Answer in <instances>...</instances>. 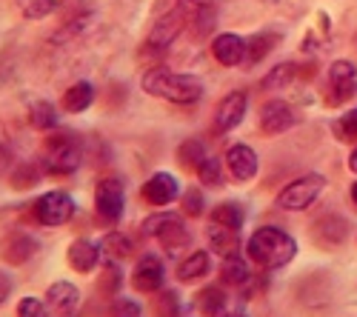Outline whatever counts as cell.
<instances>
[{"instance_id": "45", "label": "cell", "mask_w": 357, "mask_h": 317, "mask_svg": "<svg viewBox=\"0 0 357 317\" xmlns=\"http://www.w3.org/2000/svg\"><path fill=\"white\" fill-rule=\"evenodd\" d=\"M351 200H354V206H357V183L351 186Z\"/></svg>"}, {"instance_id": "5", "label": "cell", "mask_w": 357, "mask_h": 317, "mask_svg": "<svg viewBox=\"0 0 357 317\" xmlns=\"http://www.w3.org/2000/svg\"><path fill=\"white\" fill-rule=\"evenodd\" d=\"M143 232L155 235L160 240V246L166 252H172V254L183 252L192 243V235H189V229H186L181 215H155V217H149L143 223Z\"/></svg>"}, {"instance_id": "8", "label": "cell", "mask_w": 357, "mask_h": 317, "mask_svg": "<svg viewBox=\"0 0 357 317\" xmlns=\"http://www.w3.org/2000/svg\"><path fill=\"white\" fill-rule=\"evenodd\" d=\"M95 206L106 223L121 220V215H123V183L114 180V178L100 180L98 192H95Z\"/></svg>"}, {"instance_id": "27", "label": "cell", "mask_w": 357, "mask_h": 317, "mask_svg": "<svg viewBox=\"0 0 357 317\" xmlns=\"http://www.w3.org/2000/svg\"><path fill=\"white\" fill-rule=\"evenodd\" d=\"M223 306H226V295L218 286H209L197 295V309L206 314V317H220L223 314Z\"/></svg>"}, {"instance_id": "41", "label": "cell", "mask_w": 357, "mask_h": 317, "mask_svg": "<svg viewBox=\"0 0 357 317\" xmlns=\"http://www.w3.org/2000/svg\"><path fill=\"white\" fill-rule=\"evenodd\" d=\"M9 295H12V277L0 272V306L6 303V297H9Z\"/></svg>"}, {"instance_id": "18", "label": "cell", "mask_w": 357, "mask_h": 317, "mask_svg": "<svg viewBox=\"0 0 357 317\" xmlns=\"http://www.w3.org/2000/svg\"><path fill=\"white\" fill-rule=\"evenodd\" d=\"M100 252H103L100 246L80 238V240H75L69 246V266L75 272H80V275H92L98 269V263H100Z\"/></svg>"}, {"instance_id": "11", "label": "cell", "mask_w": 357, "mask_h": 317, "mask_svg": "<svg viewBox=\"0 0 357 317\" xmlns=\"http://www.w3.org/2000/svg\"><path fill=\"white\" fill-rule=\"evenodd\" d=\"M177 6H181V12H183L186 26L197 38H203L215 26V3L212 0H181Z\"/></svg>"}, {"instance_id": "38", "label": "cell", "mask_w": 357, "mask_h": 317, "mask_svg": "<svg viewBox=\"0 0 357 317\" xmlns=\"http://www.w3.org/2000/svg\"><path fill=\"white\" fill-rule=\"evenodd\" d=\"M337 129H340V134H343L346 140H357V109H351V111L343 114L340 123H337Z\"/></svg>"}, {"instance_id": "37", "label": "cell", "mask_w": 357, "mask_h": 317, "mask_svg": "<svg viewBox=\"0 0 357 317\" xmlns=\"http://www.w3.org/2000/svg\"><path fill=\"white\" fill-rule=\"evenodd\" d=\"M109 317H140V306L135 300H129V297H117L112 303Z\"/></svg>"}, {"instance_id": "24", "label": "cell", "mask_w": 357, "mask_h": 317, "mask_svg": "<svg viewBox=\"0 0 357 317\" xmlns=\"http://www.w3.org/2000/svg\"><path fill=\"white\" fill-rule=\"evenodd\" d=\"M206 272H209V254L206 252H192L186 261L177 263V280H183V283H192L203 277Z\"/></svg>"}, {"instance_id": "4", "label": "cell", "mask_w": 357, "mask_h": 317, "mask_svg": "<svg viewBox=\"0 0 357 317\" xmlns=\"http://www.w3.org/2000/svg\"><path fill=\"white\" fill-rule=\"evenodd\" d=\"M183 26H186V20H183L181 6H174L166 15H160V20L152 26V32H149L146 43L140 46V57H146V61H158V57H163L169 52V46L174 43V38L183 32Z\"/></svg>"}, {"instance_id": "43", "label": "cell", "mask_w": 357, "mask_h": 317, "mask_svg": "<svg viewBox=\"0 0 357 317\" xmlns=\"http://www.w3.org/2000/svg\"><path fill=\"white\" fill-rule=\"evenodd\" d=\"M349 169H351V171H357V149H354V152H351V157H349Z\"/></svg>"}, {"instance_id": "33", "label": "cell", "mask_w": 357, "mask_h": 317, "mask_svg": "<svg viewBox=\"0 0 357 317\" xmlns=\"http://www.w3.org/2000/svg\"><path fill=\"white\" fill-rule=\"evenodd\" d=\"M197 178H200L203 186H220L223 183V166H220V160L206 155L203 163L197 166Z\"/></svg>"}, {"instance_id": "10", "label": "cell", "mask_w": 357, "mask_h": 317, "mask_svg": "<svg viewBox=\"0 0 357 317\" xmlns=\"http://www.w3.org/2000/svg\"><path fill=\"white\" fill-rule=\"evenodd\" d=\"M163 280H166V272H163V263L158 261L155 254H146L143 261L135 266V275H132V286L143 295H155L163 289Z\"/></svg>"}, {"instance_id": "14", "label": "cell", "mask_w": 357, "mask_h": 317, "mask_svg": "<svg viewBox=\"0 0 357 317\" xmlns=\"http://www.w3.org/2000/svg\"><path fill=\"white\" fill-rule=\"evenodd\" d=\"M46 300H49V309L54 311V317H75L80 309V292L66 280L52 283L46 292Z\"/></svg>"}, {"instance_id": "9", "label": "cell", "mask_w": 357, "mask_h": 317, "mask_svg": "<svg viewBox=\"0 0 357 317\" xmlns=\"http://www.w3.org/2000/svg\"><path fill=\"white\" fill-rule=\"evenodd\" d=\"M177 197H181V186L169 171H158L143 183V200L149 206H169Z\"/></svg>"}, {"instance_id": "21", "label": "cell", "mask_w": 357, "mask_h": 317, "mask_svg": "<svg viewBox=\"0 0 357 317\" xmlns=\"http://www.w3.org/2000/svg\"><path fill=\"white\" fill-rule=\"evenodd\" d=\"M278 43H280V35H275V32H260V35H255L252 40H246V61H243V63H246V66H257Z\"/></svg>"}, {"instance_id": "26", "label": "cell", "mask_w": 357, "mask_h": 317, "mask_svg": "<svg viewBox=\"0 0 357 317\" xmlns=\"http://www.w3.org/2000/svg\"><path fill=\"white\" fill-rule=\"evenodd\" d=\"M220 275H223V283H229V286H246V283H249V277H252V275H249L246 261H243V257H237V254L223 257Z\"/></svg>"}, {"instance_id": "25", "label": "cell", "mask_w": 357, "mask_h": 317, "mask_svg": "<svg viewBox=\"0 0 357 317\" xmlns=\"http://www.w3.org/2000/svg\"><path fill=\"white\" fill-rule=\"evenodd\" d=\"M66 0H17V9L23 17L29 20H40V17H49L52 12L63 9Z\"/></svg>"}, {"instance_id": "16", "label": "cell", "mask_w": 357, "mask_h": 317, "mask_svg": "<svg viewBox=\"0 0 357 317\" xmlns=\"http://www.w3.org/2000/svg\"><path fill=\"white\" fill-rule=\"evenodd\" d=\"M212 54L220 66H241L246 61V40L241 35H218L212 43Z\"/></svg>"}, {"instance_id": "39", "label": "cell", "mask_w": 357, "mask_h": 317, "mask_svg": "<svg viewBox=\"0 0 357 317\" xmlns=\"http://www.w3.org/2000/svg\"><path fill=\"white\" fill-rule=\"evenodd\" d=\"M38 178H40V175H38V169H35V166H20V171L12 178V183H15L17 189H26V186H35Z\"/></svg>"}, {"instance_id": "17", "label": "cell", "mask_w": 357, "mask_h": 317, "mask_svg": "<svg viewBox=\"0 0 357 317\" xmlns=\"http://www.w3.org/2000/svg\"><path fill=\"white\" fill-rule=\"evenodd\" d=\"M291 123H294V111L283 100H269L260 109V129L266 134H280L291 129Z\"/></svg>"}, {"instance_id": "31", "label": "cell", "mask_w": 357, "mask_h": 317, "mask_svg": "<svg viewBox=\"0 0 357 317\" xmlns=\"http://www.w3.org/2000/svg\"><path fill=\"white\" fill-rule=\"evenodd\" d=\"M29 118H32V126H35V129H43V132H49V129L57 126V111H54V106L46 103V100H38V103L32 106V111H29Z\"/></svg>"}, {"instance_id": "19", "label": "cell", "mask_w": 357, "mask_h": 317, "mask_svg": "<svg viewBox=\"0 0 357 317\" xmlns=\"http://www.w3.org/2000/svg\"><path fill=\"white\" fill-rule=\"evenodd\" d=\"M312 232H314V240L320 246H337L349 235V223L343 217H337V215H326L312 226Z\"/></svg>"}, {"instance_id": "15", "label": "cell", "mask_w": 357, "mask_h": 317, "mask_svg": "<svg viewBox=\"0 0 357 317\" xmlns=\"http://www.w3.org/2000/svg\"><path fill=\"white\" fill-rule=\"evenodd\" d=\"M329 86H332L335 103L354 98L357 95V66L349 61H335L329 66Z\"/></svg>"}, {"instance_id": "3", "label": "cell", "mask_w": 357, "mask_h": 317, "mask_svg": "<svg viewBox=\"0 0 357 317\" xmlns=\"http://www.w3.org/2000/svg\"><path fill=\"white\" fill-rule=\"evenodd\" d=\"M83 160V143L72 132H57L46 140L43 146V163L52 175H69Z\"/></svg>"}, {"instance_id": "32", "label": "cell", "mask_w": 357, "mask_h": 317, "mask_svg": "<svg viewBox=\"0 0 357 317\" xmlns=\"http://www.w3.org/2000/svg\"><path fill=\"white\" fill-rule=\"evenodd\" d=\"M100 249H103V254L112 257V261H126V257L132 254V240L123 238L121 232H112V235H106Z\"/></svg>"}, {"instance_id": "40", "label": "cell", "mask_w": 357, "mask_h": 317, "mask_svg": "<svg viewBox=\"0 0 357 317\" xmlns=\"http://www.w3.org/2000/svg\"><path fill=\"white\" fill-rule=\"evenodd\" d=\"M117 286H121V272H117L114 263H106V269H103V292L106 295H114Z\"/></svg>"}, {"instance_id": "44", "label": "cell", "mask_w": 357, "mask_h": 317, "mask_svg": "<svg viewBox=\"0 0 357 317\" xmlns=\"http://www.w3.org/2000/svg\"><path fill=\"white\" fill-rule=\"evenodd\" d=\"M220 317H246L243 311H229V314H220Z\"/></svg>"}, {"instance_id": "13", "label": "cell", "mask_w": 357, "mask_h": 317, "mask_svg": "<svg viewBox=\"0 0 357 317\" xmlns=\"http://www.w3.org/2000/svg\"><path fill=\"white\" fill-rule=\"evenodd\" d=\"M226 166H229V171H231L234 180L246 183V180H252V178L257 175L260 160H257V155H255L252 146H246V143H237V146H231V149L226 152Z\"/></svg>"}, {"instance_id": "1", "label": "cell", "mask_w": 357, "mask_h": 317, "mask_svg": "<svg viewBox=\"0 0 357 317\" xmlns=\"http://www.w3.org/2000/svg\"><path fill=\"white\" fill-rule=\"evenodd\" d=\"M246 254L260 269H280L294 261L297 243L289 232H283L278 226H260L246 243Z\"/></svg>"}, {"instance_id": "20", "label": "cell", "mask_w": 357, "mask_h": 317, "mask_svg": "<svg viewBox=\"0 0 357 317\" xmlns=\"http://www.w3.org/2000/svg\"><path fill=\"white\" fill-rule=\"evenodd\" d=\"M206 238H209L212 243V252L220 254V257H231L237 254V249H241V235H237V229H229L223 223H209V229H206Z\"/></svg>"}, {"instance_id": "7", "label": "cell", "mask_w": 357, "mask_h": 317, "mask_svg": "<svg viewBox=\"0 0 357 317\" xmlns=\"http://www.w3.org/2000/svg\"><path fill=\"white\" fill-rule=\"evenodd\" d=\"M75 215V200L66 192H46L35 203V217L43 226H63Z\"/></svg>"}, {"instance_id": "12", "label": "cell", "mask_w": 357, "mask_h": 317, "mask_svg": "<svg viewBox=\"0 0 357 317\" xmlns=\"http://www.w3.org/2000/svg\"><path fill=\"white\" fill-rule=\"evenodd\" d=\"M246 92H231L220 100L218 111H215V129L218 132H231L234 126H241V121L246 118Z\"/></svg>"}, {"instance_id": "2", "label": "cell", "mask_w": 357, "mask_h": 317, "mask_svg": "<svg viewBox=\"0 0 357 317\" xmlns=\"http://www.w3.org/2000/svg\"><path fill=\"white\" fill-rule=\"evenodd\" d=\"M143 89L149 95L172 100V103H197L203 98V83L197 77L169 72L163 66H155L143 75Z\"/></svg>"}, {"instance_id": "30", "label": "cell", "mask_w": 357, "mask_h": 317, "mask_svg": "<svg viewBox=\"0 0 357 317\" xmlns=\"http://www.w3.org/2000/svg\"><path fill=\"white\" fill-rule=\"evenodd\" d=\"M294 75H297V66H294V63H280V66H275L269 75L263 77L260 89H266V92L280 89V86H286V83H291V80H294Z\"/></svg>"}, {"instance_id": "42", "label": "cell", "mask_w": 357, "mask_h": 317, "mask_svg": "<svg viewBox=\"0 0 357 317\" xmlns=\"http://www.w3.org/2000/svg\"><path fill=\"white\" fill-rule=\"evenodd\" d=\"M177 3H181V0H158V15H163V12H169V9H174Z\"/></svg>"}, {"instance_id": "28", "label": "cell", "mask_w": 357, "mask_h": 317, "mask_svg": "<svg viewBox=\"0 0 357 317\" xmlns=\"http://www.w3.org/2000/svg\"><path fill=\"white\" fill-rule=\"evenodd\" d=\"M203 157H206V146H203V140H186L181 149H177V160H181V166L183 169H195L197 171V166L203 163Z\"/></svg>"}, {"instance_id": "22", "label": "cell", "mask_w": 357, "mask_h": 317, "mask_svg": "<svg viewBox=\"0 0 357 317\" xmlns=\"http://www.w3.org/2000/svg\"><path fill=\"white\" fill-rule=\"evenodd\" d=\"M35 252H38V240H35V238H29V235H15V238L6 243L3 257H6L9 263L20 266V263H26V261H32Z\"/></svg>"}, {"instance_id": "23", "label": "cell", "mask_w": 357, "mask_h": 317, "mask_svg": "<svg viewBox=\"0 0 357 317\" xmlns=\"http://www.w3.org/2000/svg\"><path fill=\"white\" fill-rule=\"evenodd\" d=\"M92 100H95V89H92V83H86V80L69 86L66 95H63V106H66V111H72V114L86 111L89 106H92Z\"/></svg>"}, {"instance_id": "29", "label": "cell", "mask_w": 357, "mask_h": 317, "mask_svg": "<svg viewBox=\"0 0 357 317\" xmlns=\"http://www.w3.org/2000/svg\"><path fill=\"white\" fill-rule=\"evenodd\" d=\"M212 220H215V223H223V226H229V229H237V232H241V226H243L246 215H243V206H237V203H220L218 209H212Z\"/></svg>"}, {"instance_id": "6", "label": "cell", "mask_w": 357, "mask_h": 317, "mask_svg": "<svg viewBox=\"0 0 357 317\" xmlns=\"http://www.w3.org/2000/svg\"><path fill=\"white\" fill-rule=\"evenodd\" d=\"M323 186H326V180H323L320 175H303V178H297V180H291V183L280 192L278 206H280V209H286V212H301V209H309V206L314 203V200L320 197Z\"/></svg>"}, {"instance_id": "36", "label": "cell", "mask_w": 357, "mask_h": 317, "mask_svg": "<svg viewBox=\"0 0 357 317\" xmlns=\"http://www.w3.org/2000/svg\"><path fill=\"white\" fill-rule=\"evenodd\" d=\"M203 194H200V189H189L186 194H183V215H189V217H200L203 215Z\"/></svg>"}, {"instance_id": "35", "label": "cell", "mask_w": 357, "mask_h": 317, "mask_svg": "<svg viewBox=\"0 0 357 317\" xmlns=\"http://www.w3.org/2000/svg\"><path fill=\"white\" fill-rule=\"evenodd\" d=\"M17 317H49V309L38 297H23L17 303Z\"/></svg>"}, {"instance_id": "34", "label": "cell", "mask_w": 357, "mask_h": 317, "mask_svg": "<svg viewBox=\"0 0 357 317\" xmlns=\"http://www.w3.org/2000/svg\"><path fill=\"white\" fill-rule=\"evenodd\" d=\"M181 314V300L174 292H160L155 300V317H177Z\"/></svg>"}]
</instances>
